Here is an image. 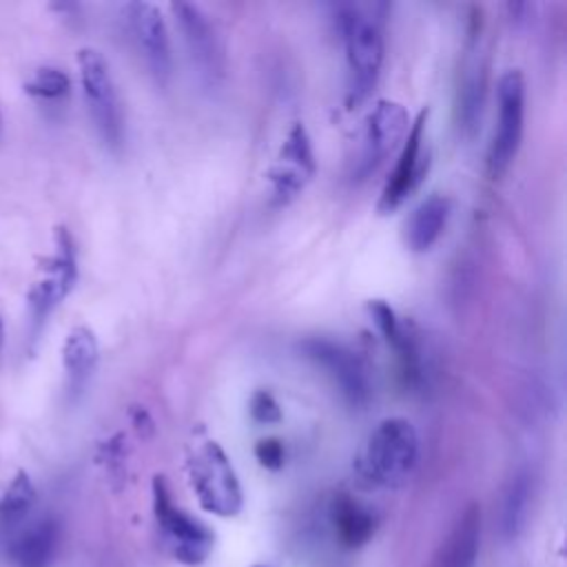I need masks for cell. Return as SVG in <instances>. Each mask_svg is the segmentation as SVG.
<instances>
[{"instance_id":"cell-14","label":"cell","mask_w":567,"mask_h":567,"mask_svg":"<svg viewBox=\"0 0 567 567\" xmlns=\"http://www.w3.org/2000/svg\"><path fill=\"white\" fill-rule=\"evenodd\" d=\"M425 122H427V109H423L414 117L403 144L399 148L396 164H394L392 173L388 175V179L381 188V195H379V210L381 213L396 210L408 199V195L419 186L423 173L427 171V159L423 162V153H421Z\"/></svg>"},{"instance_id":"cell-17","label":"cell","mask_w":567,"mask_h":567,"mask_svg":"<svg viewBox=\"0 0 567 567\" xmlns=\"http://www.w3.org/2000/svg\"><path fill=\"white\" fill-rule=\"evenodd\" d=\"M100 359L97 337L89 326H73L62 343V368L66 374V390L78 396L93 377Z\"/></svg>"},{"instance_id":"cell-13","label":"cell","mask_w":567,"mask_h":567,"mask_svg":"<svg viewBox=\"0 0 567 567\" xmlns=\"http://www.w3.org/2000/svg\"><path fill=\"white\" fill-rule=\"evenodd\" d=\"M485 80H487V64L483 53V20L478 11V18H472V29L465 40V58L461 64L458 89H456V117H458V126L467 133H472L481 120Z\"/></svg>"},{"instance_id":"cell-19","label":"cell","mask_w":567,"mask_h":567,"mask_svg":"<svg viewBox=\"0 0 567 567\" xmlns=\"http://www.w3.org/2000/svg\"><path fill=\"white\" fill-rule=\"evenodd\" d=\"M450 217V202L443 195L425 197L405 224V244L412 252H427L445 230Z\"/></svg>"},{"instance_id":"cell-20","label":"cell","mask_w":567,"mask_h":567,"mask_svg":"<svg viewBox=\"0 0 567 567\" xmlns=\"http://www.w3.org/2000/svg\"><path fill=\"white\" fill-rule=\"evenodd\" d=\"M534 503V476L529 470H518L505 485L501 498V534L514 540L525 529Z\"/></svg>"},{"instance_id":"cell-7","label":"cell","mask_w":567,"mask_h":567,"mask_svg":"<svg viewBox=\"0 0 567 567\" xmlns=\"http://www.w3.org/2000/svg\"><path fill=\"white\" fill-rule=\"evenodd\" d=\"M53 255L44 259L42 275L27 295L33 339L44 328L49 315L66 299L78 281V250L73 235L64 226H58L53 233Z\"/></svg>"},{"instance_id":"cell-21","label":"cell","mask_w":567,"mask_h":567,"mask_svg":"<svg viewBox=\"0 0 567 567\" xmlns=\"http://www.w3.org/2000/svg\"><path fill=\"white\" fill-rule=\"evenodd\" d=\"M33 503H35L33 481L24 470H20L0 496V525L9 529L20 525L24 516L31 512Z\"/></svg>"},{"instance_id":"cell-4","label":"cell","mask_w":567,"mask_h":567,"mask_svg":"<svg viewBox=\"0 0 567 567\" xmlns=\"http://www.w3.org/2000/svg\"><path fill=\"white\" fill-rule=\"evenodd\" d=\"M188 478L199 505L217 516H235L244 496L235 467L219 443L204 441L188 454Z\"/></svg>"},{"instance_id":"cell-24","label":"cell","mask_w":567,"mask_h":567,"mask_svg":"<svg viewBox=\"0 0 567 567\" xmlns=\"http://www.w3.org/2000/svg\"><path fill=\"white\" fill-rule=\"evenodd\" d=\"M124 452H126L124 434H113L111 439H106L100 445V461L104 463V467L111 476H117V478L122 476V472H124Z\"/></svg>"},{"instance_id":"cell-10","label":"cell","mask_w":567,"mask_h":567,"mask_svg":"<svg viewBox=\"0 0 567 567\" xmlns=\"http://www.w3.org/2000/svg\"><path fill=\"white\" fill-rule=\"evenodd\" d=\"M315 171L317 162L310 135L301 122H295L288 128L279 146L277 159L266 175L270 184V204L286 206L292 199H297L315 177Z\"/></svg>"},{"instance_id":"cell-23","label":"cell","mask_w":567,"mask_h":567,"mask_svg":"<svg viewBox=\"0 0 567 567\" xmlns=\"http://www.w3.org/2000/svg\"><path fill=\"white\" fill-rule=\"evenodd\" d=\"M250 416L257 421V423H279L281 421V408L277 403V399L268 392V390H257L252 396H250Z\"/></svg>"},{"instance_id":"cell-6","label":"cell","mask_w":567,"mask_h":567,"mask_svg":"<svg viewBox=\"0 0 567 567\" xmlns=\"http://www.w3.org/2000/svg\"><path fill=\"white\" fill-rule=\"evenodd\" d=\"M496 126L487 146V173L492 179L514 164L525 128V78L518 69H507L496 84Z\"/></svg>"},{"instance_id":"cell-8","label":"cell","mask_w":567,"mask_h":567,"mask_svg":"<svg viewBox=\"0 0 567 567\" xmlns=\"http://www.w3.org/2000/svg\"><path fill=\"white\" fill-rule=\"evenodd\" d=\"M153 512L166 547L179 563L199 565L208 558L215 543L213 532L175 505L164 476L153 478Z\"/></svg>"},{"instance_id":"cell-22","label":"cell","mask_w":567,"mask_h":567,"mask_svg":"<svg viewBox=\"0 0 567 567\" xmlns=\"http://www.w3.org/2000/svg\"><path fill=\"white\" fill-rule=\"evenodd\" d=\"M24 91L40 100H60L71 91V80L58 66H40L24 82Z\"/></svg>"},{"instance_id":"cell-2","label":"cell","mask_w":567,"mask_h":567,"mask_svg":"<svg viewBox=\"0 0 567 567\" xmlns=\"http://www.w3.org/2000/svg\"><path fill=\"white\" fill-rule=\"evenodd\" d=\"M419 461V434L403 416H390L363 441L354 470L368 485L396 487L414 470Z\"/></svg>"},{"instance_id":"cell-11","label":"cell","mask_w":567,"mask_h":567,"mask_svg":"<svg viewBox=\"0 0 567 567\" xmlns=\"http://www.w3.org/2000/svg\"><path fill=\"white\" fill-rule=\"evenodd\" d=\"M124 16L144 66L157 84H166L173 75V49L162 11L153 2H128L124 4Z\"/></svg>"},{"instance_id":"cell-26","label":"cell","mask_w":567,"mask_h":567,"mask_svg":"<svg viewBox=\"0 0 567 567\" xmlns=\"http://www.w3.org/2000/svg\"><path fill=\"white\" fill-rule=\"evenodd\" d=\"M131 419H133V425H135V430L142 434V436H151L153 434V421H151V416H148V412L144 410V408H140V405H135L133 410H131Z\"/></svg>"},{"instance_id":"cell-15","label":"cell","mask_w":567,"mask_h":567,"mask_svg":"<svg viewBox=\"0 0 567 567\" xmlns=\"http://www.w3.org/2000/svg\"><path fill=\"white\" fill-rule=\"evenodd\" d=\"M60 547V525L44 516L22 527L9 540L7 556L13 567H49Z\"/></svg>"},{"instance_id":"cell-16","label":"cell","mask_w":567,"mask_h":567,"mask_svg":"<svg viewBox=\"0 0 567 567\" xmlns=\"http://www.w3.org/2000/svg\"><path fill=\"white\" fill-rule=\"evenodd\" d=\"M481 547V507L470 503L439 545L432 567H474Z\"/></svg>"},{"instance_id":"cell-9","label":"cell","mask_w":567,"mask_h":567,"mask_svg":"<svg viewBox=\"0 0 567 567\" xmlns=\"http://www.w3.org/2000/svg\"><path fill=\"white\" fill-rule=\"evenodd\" d=\"M171 11L199 80L217 84L226 75V49L210 16L190 2H173Z\"/></svg>"},{"instance_id":"cell-12","label":"cell","mask_w":567,"mask_h":567,"mask_svg":"<svg viewBox=\"0 0 567 567\" xmlns=\"http://www.w3.org/2000/svg\"><path fill=\"white\" fill-rule=\"evenodd\" d=\"M301 348L306 357H310L319 368L326 370V374L334 381V385L350 405L361 408L368 403L370 377L361 359L350 348L319 337L306 339Z\"/></svg>"},{"instance_id":"cell-5","label":"cell","mask_w":567,"mask_h":567,"mask_svg":"<svg viewBox=\"0 0 567 567\" xmlns=\"http://www.w3.org/2000/svg\"><path fill=\"white\" fill-rule=\"evenodd\" d=\"M75 60L80 69L84 102L93 120V126L100 140L111 151H120L124 142V115H122V106H120V97L115 91L109 62L93 47H82Z\"/></svg>"},{"instance_id":"cell-27","label":"cell","mask_w":567,"mask_h":567,"mask_svg":"<svg viewBox=\"0 0 567 567\" xmlns=\"http://www.w3.org/2000/svg\"><path fill=\"white\" fill-rule=\"evenodd\" d=\"M2 337H4V328H2V319H0V348H2Z\"/></svg>"},{"instance_id":"cell-28","label":"cell","mask_w":567,"mask_h":567,"mask_svg":"<svg viewBox=\"0 0 567 567\" xmlns=\"http://www.w3.org/2000/svg\"><path fill=\"white\" fill-rule=\"evenodd\" d=\"M2 128H4V124H2V111H0V140H2Z\"/></svg>"},{"instance_id":"cell-18","label":"cell","mask_w":567,"mask_h":567,"mask_svg":"<svg viewBox=\"0 0 567 567\" xmlns=\"http://www.w3.org/2000/svg\"><path fill=\"white\" fill-rule=\"evenodd\" d=\"M328 514L334 538L346 549H357L365 545L377 529V516L372 514V509L350 494H337L330 503Z\"/></svg>"},{"instance_id":"cell-25","label":"cell","mask_w":567,"mask_h":567,"mask_svg":"<svg viewBox=\"0 0 567 567\" xmlns=\"http://www.w3.org/2000/svg\"><path fill=\"white\" fill-rule=\"evenodd\" d=\"M255 456H257V461H259L264 467H268V470H279V467L284 465V461H286V450H284V443H281L279 439L268 436V439L257 441V445H255Z\"/></svg>"},{"instance_id":"cell-1","label":"cell","mask_w":567,"mask_h":567,"mask_svg":"<svg viewBox=\"0 0 567 567\" xmlns=\"http://www.w3.org/2000/svg\"><path fill=\"white\" fill-rule=\"evenodd\" d=\"M337 27L346 53V109L361 106L374 91L383 69V29L365 7L346 4L337 11Z\"/></svg>"},{"instance_id":"cell-3","label":"cell","mask_w":567,"mask_h":567,"mask_svg":"<svg viewBox=\"0 0 567 567\" xmlns=\"http://www.w3.org/2000/svg\"><path fill=\"white\" fill-rule=\"evenodd\" d=\"M410 124L403 104L394 100H377L361 122L354 155L350 159V177L354 182L368 179L388 155L401 148Z\"/></svg>"}]
</instances>
